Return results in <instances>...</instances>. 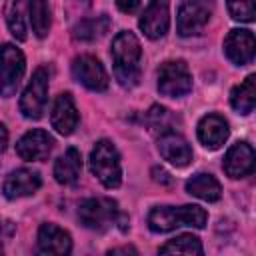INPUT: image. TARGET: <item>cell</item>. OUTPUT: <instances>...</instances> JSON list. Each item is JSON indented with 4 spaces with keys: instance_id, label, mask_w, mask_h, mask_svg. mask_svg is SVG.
Masks as SVG:
<instances>
[{
    "instance_id": "cell-1",
    "label": "cell",
    "mask_w": 256,
    "mask_h": 256,
    "mask_svg": "<svg viewBox=\"0 0 256 256\" xmlns=\"http://www.w3.org/2000/svg\"><path fill=\"white\" fill-rule=\"evenodd\" d=\"M110 56H112V62H114L116 80L126 88H132L134 84H138L142 48H140L138 38L132 32L124 30V32L114 36Z\"/></svg>"
},
{
    "instance_id": "cell-2",
    "label": "cell",
    "mask_w": 256,
    "mask_h": 256,
    "mask_svg": "<svg viewBox=\"0 0 256 256\" xmlns=\"http://www.w3.org/2000/svg\"><path fill=\"white\" fill-rule=\"evenodd\" d=\"M208 220V214L204 208L196 204H186V206H156L148 214V228L152 232L164 234L172 232L182 226H192V228H204Z\"/></svg>"
},
{
    "instance_id": "cell-3",
    "label": "cell",
    "mask_w": 256,
    "mask_h": 256,
    "mask_svg": "<svg viewBox=\"0 0 256 256\" xmlns=\"http://www.w3.org/2000/svg\"><path fill=\"white\" fill-rule=\"evenodd\" d=\"M90 172L102 182L104 188H118L122 182L120 154L110 140H98L90 152Z\"/></svg>"
},
{
    "instance_id": "cell-4",
    "label": "cell",
    "mask_w": 256,
    "mask_h": 256,
    "mask_svg": "<svg viewBox=\"0 0 256 256\" xmlns=\"http://www.w3.org/2000/svg\"><path fill=\"white\" fill-rule=\"evenodd\" d=\"M26 70V60L20 48L14 44H2L0 46V94L4 98H10L16 94L20 80Z\"/></svg>"
},
{
    "instance_id": "cell-5",
    "label": "cell",
    "mask_w": 256,
    "mask_h": 256,
    "mask_svg": "<svg viewBox=\"0 0 256 256\" xmlns=\"http://www.w3.org/2000/svg\"><path fill=\"white\" fill-rule=\"evenodd\" d=\"M158 90L168 98H182L192 90V76L182 60L164 62L158 68Z\"/></svg>"
},
{
    "instance_id": "cell-6",
    "label": "cell",
    "mask_w": 256,
    "mask_h": 256,
    "mask_svg": "<svg viewBox=\"0 0 256 256\" xmlns=\"http://www.w3.org/2000/svg\"><path fill=\"white\" fill-rule=\"evenodd\" d=\"M78 218L90 230H106L118 218V204L112 198H86L78 208Z\"/></svg>"
},
{
    "instance_id": "cell-7",
    "label": "cell",
    "mask_w": 256,
    "mask_h": 256,
    "mask_svg": "<svg viewBox=\"0 0 256 256\" xmlns=\"http://www.w3.org/2000/svg\"><path fill=\"white\" fill-rule=\"evenodd\" d=\"M46 100H48V70L40 66L34 70L26 90L22 92L20 112L30 120H38L46 110Z\"/></svg>"
},
{
    "instance_id": "cell-8",
    "label": "cell",
    "mask_w": 256,
    "mask_h": 256,
    "mask_svg": "<svg viewBox=\"0 0 256 256\" xmlns=\"http://www.w3.org/2000/svg\"><path fill=\"white\" fill-rule=\"evenodd\" d=\"M212 16V2L208 0H186L178 8L176 28L180 36H194L198 34Z\"/></svg>"
},
{
    "instance_id": "cell-9",
    "label": "cell",
    "mask_w": 256,
    "mask_h": 256,
    "mask_svg": "<svg viewBox=\"0 0 256 256\" xmlns=\"http://www.w3.org/2000/svg\"><path fill=\"white\" fill-rule=\"evenodd\" d=\"M72 74L82 86H86L92 92H104L108 88V74H106L104 66L100 64L98 58H94L90 54H82V56L74 58Z\"/></svg>"
},
{
    "instance_id": "cell-10",
    "label": "cell",
    "mask_w": 256,
    "mask_h": 256,
    "mask_svg": "<svg viewBox=\"0 0 256 256\" xmlns=\"http://www.w3.org/2000/svg\"><path fill=\"white\" fill-rule=\"evenodd\" d=\"M224 54L236 66L250 64L254 60V54H256L254 34L250 30H244V28L230 30L228 36H226V40H224Z\"/></svg>"
},
{
    "instance_id": "cell-11",
    "label": "cell",
    "mask_w": 256,
    "mask_h": 256,
    "mask_svg": "<svg viewBox=\"0 0 256 256\" xmlns=\"http://www.w3.org/2000/svg\"><path fill=\"white\" fill-rule=\"evenodd\" d=\"M54 146V138L42 130V128H34L30 132H26L18 142H16V154L22 160L34 162V160H46L48 154L52 152Z\"/></svg>"
},
{
    "instance_id": "cell-12",
    "label": "cell",
    "mask_w": 256,
    "mask_h": 256,
    "mask_svg": "<svg viewBox=\"0 0 256 256\" xmlns=\"http://www.w3.org/2000/svg\"><path fill=\"white\" fill-rule=\"evenodd\" d=\"M140 30L150 38L158 40L168 32L170 26V10H168V0H152L144 14L138 20Z\"/></svg>"
},
{
    "instance_id": "cell-13",
    "label": "cell",
    "mask_w": 256,
    "mask_h": 256,
    "mask_svg": "<svg viewBox=\"0 0 256 256\" xmlns=\"http://www.w3.org/2000/svg\"><path fill=\"white\" fill-rule=\"evenodd\" d=\"M158 150L164 160L174 164L176 168H184L192 162V148L188 142L174 130H166L158 138Z\"/></svg>"
},
{
    "instance_id": "cell-14",
    "label": "cell",
    "mask_w": 256,
    "mask_h": 256,
    "mask_svg": "<svg viewBox=\"0 0 256 256\" xmlns=\"http://www.w3.org/2000/svg\"><path fill=\"white\" fill-rule=\"evenodd\" d=\"M230 178H244L254 170V148L248 142H236L228 148L222 164Z\"/></svg>"
},
{
    "instance_id": "cell-15",
    "label": "cell",
    "mask_w": 256,
    "mask_h": 256,
    "mask_svg": "<svg viewBox=\"0 0 256 256\" xmlns=\"http://www.w3.org/2000/svg\"><path fill=\"white\" fill-rule=\"evenodd\" d=\"M40 186H42V180H40L38 172L30 170V168H18L6 176L4 184H2V192L6 198L16 200V198L34 194Z\"/></svg>"
},
{
    "instance_id": "cell-16",
    "label": "cell",
    "mask_w": 256,
    "mask_h": 256,
    "mask_svg": "<svg viewBox=\"0 0 256 256\" xmlns=\"http://www.w3.org/2000/svg\"><path fill=\"white\" fill-rule=\"evenodd\" d=\"M50 122H52V128L62 136L72 134L74 128L78 126V110H76L74 98L68 92L56 96L52 114H50Z\"/></svg>"
},
{
    "instance_id": "cell-17",
    "label": "cell",
    "mask_w": 256,
    "mask_h": 256,
    "mask_svg": "<svg viewBox=\"0 0 256 256\" xmlns=\"http://www.w3.org/2000/svg\"><path fill=\"white\" fill-rule=\"evenodd\" d=\"M70 250H72V240L66 230L50 222L40 226L38 230V252L40 254L64 256V254H70Z\"/></svg>"
},
{
    "instance_id": "cell-18",
    "label": "cell",
    "mask_w": 256,
    "mask_h": 256,
    "mask_svg": "<svg viewBox=\"0 0 256 256\" xmlns=\"http://www.w3.org/2000/svg\"><path fill=\"white\" fill-rule=\"evenodd\" d=\"M198 140L208 150H218L230 136L228 122L220 114H208L198 122Z\"/></svg>"
},
{
    "instance_id": "cell-19",
    "label": "cell",
    "mask_w": 256,
    "mask_h": 256,
    "mask_svg": "<svg viewBox=\"0 0 256 256\" xmlns=\"http://www.w3.org/2000/svg\"><path fill=\"white\" fill-rule=\"evenodd\" d=\"M82 174V156L76 148H68L54 164V178L58 184L72 186Z\"/></svg>"
},
{
    "instance_id": "cell-20",
    "label": "cell",
    "mask_w": 256,
    "mask_h": 256,
    "mask_svg": "<svg viewBox=\"0 0 256 256\" xmlns=\"http://www.w3.org/2000/svg\"><path fill=\"white\" fill-rule=\"evenodd\" d=\"M186 192L204 200V202H216L222 196V186L212 174L200 172V174H194L186 182Z\"/></svg>"
},
{
    "instance_id": "cell-21",
    "label": "cell",
    "mask_w": 256,
    "mask_h": 256,
    "mask_svg": "<svg viewBox=\"0 0 256 256\" xmlns=\"http://www.w3.org/2000/svg\"><path fill=\"white\" fill-rule=\"evenodd\" d=\"M230 104L240 114H250L256 106V76L250 74L230 92Z\"/></svg>"
},
{
    "instance_id": "cell-22",
    "label": "cell",
    "mask_w": 256,
    "mask_h": 256,
    "mask_svg": "<svg viewBox=\"0 0 256 256\" xmlns=\"http://www.w3.org/2000/svg\"><path fill=\"white\" fill-rule=\"evenodd\" d=\"M28 20L38 38H44L50 30V10L48 0H28Z\"/></svg>"
},
{
    "instance_id": "cell-23",
    "label": "cell",
    "mask_w": 256,
    "mask_h": 256,
    "mask_svg": "<svg viewBox=\"0 0 256 256\" xmlns=\"http://www.w3.org/2000/svg\"><path fill=\"white\" fill-rule=\"evenodd\" d=\"M160 254H204V248H202V242L194 236V234H180L172 240H168L164 246H160L158 250Z\"/></svg>"
},
{
    "instance_id": "cell-24",
    "label": "cell",
    "mask_w": 256,
    "mask_h": 256,
    "mask_svg": "<svg viewBox=\"0 0 256 256\" xmlns=\"http://www.w3.org/2000/svg\"><path fill=\"white\" fill-rule=\"evenodd\" d=\"M110 26V20L108 16H96V18H86L82 22L76 24L74 28V38L76 40H96L100 38Z\"/></svg>"
},
{
    "instance_id": "cell-25",
    "label": "cell",
    "mask_w": 256,
    "mask_h": 256,
    "mask_svg": "<svg viewBox=\"0 0 256 256\" xmlns=\"http://www.w3.org/2000/svg\"><path fill=\"white\" fill-rule=\"evenodd\" d=\"M28 0H12L6 12V22L16 40H26V20H24V8Z\"/></svg>"
},
{
    "instance_id": "cell-26",
    "label": "cell",
    "mask_w": 256,
    "mask_h": 256,
    "mask_svg": "<svg viewBox=\"0 0 256 256\" xmlns=\"http://www.w3.org/2000/svg\"><path fill=\"white\" fill-rule=\"evenodd\" d=\"M226 4H228V12L234 20L254 22V16H256L254 0H226Z\"/></svg>"
},
{
    "instance_id": "cell-27",
    "label": "cell",
    "mask_w": 256,
    "mask_h": 256,
    "mask_svg": "<svg viewBox=\"0 0 256 256\" xmlns=\"http://www.w3.org/2000/svg\"><path fill=\"white\" fill-rule=\"evenodd\" d=\"M168 118H170V110H166L164 106H152L146 112V122H148V126H150L152 132L160 130V134H162V132L170 130L168 128V122H166Z\"/></svg>"
},
{
    "instance_id": "cell-28",
    "label": "cell",
    "mask_w": 256,
    "mask_h": 256,
    "mask_svg": "<svg viewBox=\"0 0 256 256\" xmlns=\"http://www.w3.org/2000/svg\"><path fill=\"white\" fill-rule=\"evenodd\" d=\"M116 6L124 14H134L140 6V0H116Z\"/></svg>"
},
{
    "instance_id": "cell-29",
    "label": "cell",
    "mask_w": 256,
    "mask_h": 256,
    "mask_svg": "<svg viewBox=\"0 0 256 256\" xmlns=\"http://www.w3.org/2000/svg\"><path fill=\"white\" fill-rule=\"evenodd\" d=\"M152 178H154V182H160V184H172V178H170V174L164 170V168H152Z\"/></svg>"
},
{
    "instance_id": "cell-30",
    "label": "cell",
    "mask_w": 256,
    "mask_h": 256,
    "mask_svg": "<svg viewBox=\"0 0 256 256\" xmlns=\"http://www.w3.org/2000/svg\"><path fill=\"white\" fill-rule=\"evenodd\" d=\"M6 144H8V130L4 124H0V154L6 150Z\"/></svg>"
},
{
    "instance_id": "cell-31",
    "label": "cell",
    "mask_w": 256,
    "mask_h": 256,
    "mask_svg": "<svg viewBox=\"0 0 256 256\" xmlns=\"http://www.w3.org/2000/svg\"><path fill=\"white\" fill-rule=\"evenodd\" d=\"M138 254V250L134 248V246H120V248H112L108 254Z\"/></svg>"
},
{
    "instance_id": "cell-32",
    "label": "cell",
    "mask_w": 256,
    "mask_h": 256,
    "mask_svg": "<svg viewBox=\"0 0 256 256\" xmlns=\"http://www.w3.org/2000/svg\"><path fill=\"white\" fill-rule=\"evenodd\" d=\"M72 4H76V6H80V8H88L90 6V0H70Z\"/></svg>"
}]
</instances>
